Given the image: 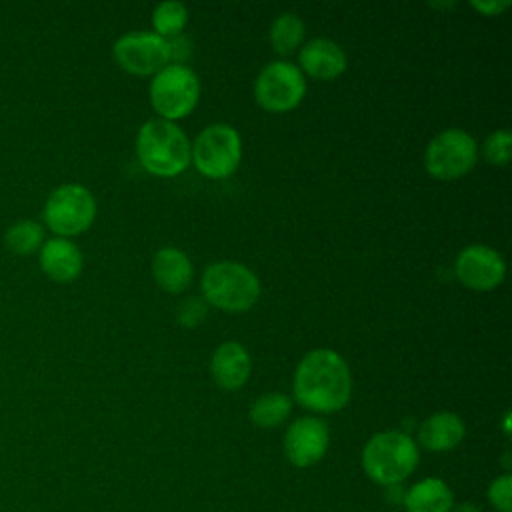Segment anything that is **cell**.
<instances>
[{
    "instance_id": "cell-11",
    "label": "cell",
    "mask_w": 512,
    "mask_h": 512,
    "mask_svg": "<svg viewBox=\"0 0 512 512\" xmlns=\"http://www.w3.org/2000/svg\"><path fill=\"white\" fill-rule=\"evenodd\" d=\"M328 444V426L316 416L296 418L284 434V454L298 468H308L322 460Z\"/></svg>"
},
{
    "instance_id": "cell-16",
    "label": "cell",
    "mask_w": 512,
    "mask_h": 512,
    "mask_svg": "<svg viewBox=\"0 0 512 512\" xmlns=\"http://www.w3.org/2000/svg\"><path fill=\"white\" fill-rule=\"evenodd\" d=\"M466 434L462 418L454 412L442 410L428 416L418 428V442L430 452H446L456 448Z\"/></svg>"
},
{
    "instance_id": "cell-26",
    "label": "cell",
    "mask_w": 512,
    "mask_h": 512,
    "mask_svg": "<svg viewBox=\"0 0 512 512\" xmlns=\"http://www.w3.org/2000/svg\"><path fill=\"white\" fill-rule=\"evenodd\" d=\"M472 6L476 8V10H480L482 14H486V16H492V14H498V12H502L504 8H508L510 6V2L508 0H472Z\"/></svg>"
},
{
    "instance_id": "cell-15",
    "label": "cell",
    "mask_w": 512,
    "mask_h": 512,
    "mask_svg": "<svg viewBox=\"0 0 512 512\" xmlns=\"http://www.w3.org/2000/svg\"><path fill=\"white\" fill-rule=\"evenodd\" d=\"M300 66L314 78L332 80L340 76L346 68V52L342 46L330 38L308 40L298 54Z\"/></svg>"
},
{
    "instance_id": "cell-7",
    "label": "cell",
    "mask_w": 512,
    "mask_h": 512,
    "mask_svg": "<svg viewBox=\"0 0 512 512\" xmlns=\"http://www.w3.org/2000/svg\"><path fill=\"white\" fill-rule=\"evenodd\" d=\"M242 158V140L234 126L216 122L206 126L192 144V162L208 178L230 176Z\"/></svg>"
},
{
    "instance_id": "cell-6",
    "label": "cell",
    "mask_w": 512,
    "mask_h": 512,
    "mask_svg": "<svg viewBox=\"0 0 512 512\" xmlns=\"http://www.w3.org/2000/svg\"><path fill=\"white\" fill-rule=\"evenodd\" d=\"M44 224L62 238L76 236L90 228L96 216L92 192L76 182L62 184L50 192L44 204Z\"/></svg>"
},
{
    "instance_id": "cell-3",
    "label": "cell",
    "mask_w": 512,
    "mask_h": 512,
    "mask_svg": "<svg viewBox=\"0 0 512 512\" xmlns=\"http://www.w3.org/2000/svg\"><path fill=\"white\" fill-rule=\"evenodd\" d=\"M416 442L400 432L386 430L374 434L362 448V468L380 486H396L418 466Z\"/></svg>"
},
{
    "instance_id": "cell-24",
    "label": "cell",
    "mask_w": 512,
    "mask_h": 512,
    "mask_svg": "<svg viewBox=\"0 0 512 512\" xmlns=\"http://www.w3.org/2000/svg\"><path fill=\"white\" fill-rule=\"evenodd\" d=\"M488 500L498 512H512V476L508 472L490 482Z\"/></svg>"
},
{
    "instance_id": "cell-13",
    "label": "cell",
    "mask_w": 512,
    "mask_h": 512,
    "mask_svg": "<svg viewBox=\"0 0 512 512\" xmlns=\"http://www.w3.org/2000/svg\"><path fill=\"white\" fill-rule=\"evenodd\" d=\"M38 262L42 272L56 282H70L78 278L84 268L80 248L72 240L62 236L44 240V244L40 246Z\"/></svg>"
},
{
    "instance_id": "cell-5",
    "label": "cell",
    "mask_w": 512,
    "mask_h": 512,
    "mask_svg": "<svg viewBox=\"0 0 512 512\" xmlns=\"http://www.w3.org/2000/svg\"><path fill=\"white\" fill-rule=\"evenodd\" d=\"M200 96L196 72L182 64L170 62L158 70L150 82V102L164 120H178L190 114Z\"/></svg>"
},
{
    "instance_id": "cell-2",
    "label": "cell",
    "mask_w": 512,
    "mask_h": 512,
    "mask_svg": "<svg viewBox=\"0 0 512 512\" xmlns=\"http://www.w3.org/2000/svg\"><path fill=\"white\" fill-rule=\"evenodd\" d=\"M136 152L142 166L156 176H176L192 160L188 136L176 122L164 118H152L140 126Z\"/></svg>"
},
{
    "instance_id": "cell-14",
    "label": "cell",
    "mask_w": 512,
    "mask_h": 512,
    "mask_svg": "<svg viewBox=\"0 0 512 512\" xmlns=\"http://www.w3.org/2000/svg\"><path fill=\"white\" fill-rule=\"evenodd\" d=\"M210 372L216 384L224 390H236L246 384L252 372L248 350L240 342H222L210 360Z\"/></svg>"
},
{
    "instance_id": "cell-17",
    "label": "cell",
    "mask_w": 512,
    "mask_h": 512,
    "mask_svg": "<svg viewBox=\"0 0 512 512\" xmlns=\"http://www.w3.org/2000/svg\"><path fill=\"white\" fill-rule=\"evenodd\" d=\"M192 260L188 254L176 246H164L154 254L152 260V274L160 288L166 292H182L188 288L192 280Z\"/></svg>"
},
{
    "instance_id": "cell-18",
    "label": "cell",
    "mask_w": 512,
    "mask_h": 512,
    "mask_svg": "<svg viewBox=\"0 0 512 512\" xmlns=\"http://www.w3.org/2000/svg\"><path fill=\"white\" fill-rule=\"evenodd\" d=\"M406 512H450L454 494L440 478H424L404 494Z\"/></svg>"
},
{
    "instance_id": "cell-25",
    "label": "cell",
    "mask_w": 512,
    "mask_h": 512,
    "mask_svg": "<svg viewBox=\"0 0 512 512\" xmlns=\"http://www.w3.org/2000/svg\"><path fill=\"white\" fill-rule=\"evenodd\" d=\"M206 310H208V302H206L204 298H200V296H190V298H186V300L180 304V308H178V322H180L182 326H188V328L198 326V324L204 320Z\"/></svg>"
},
{
    "instance_id": "cell-19",
    "label": "cell",
    "mask_w": 512,
    "mask_h": 512,
    "mask_svg": "<svg viewBox=\"0 0 512 512\" xmlns=\"http://www.w3.org/2000/svg\"><path fill=\"white\" fill-rule=\"evenodd\" d=\"M292 410V400L282 392H268L256 398L250 406V420L260 428L282 424Z\"/></svg>"
},
{
    "instance_id": "cell-9",
    "label": "cell",
    "mask_w": 512,
    "mask_h": 512,
    "mask_svg": "<svg viewBox=\"0 0 512 512\" xmlns=\"http://www.w3.org/2000/svg\"><path fill=\"white\" fill-rule=\"evenodd\" d=\"M306 94L302 70L286 60L268 62L254 84L258 104L270 112H286L300 104Z\"/></svg>"
},
{
    "instance_id": "cell-22",
    "label": "cell",
    "mask_w": 512,
    "mask_h": 512,
    "mask_svg": "<svg viewBox=\"0 0 512 512\" xmlns=\"http://www.w3.org/2000/svg\"><path fill=\"white\" fill-rule=\"evenodd\" d=\"M186 22H188V8L176 0L160 2V4H156L154 12H152L154 32L166 40L180 36Z\"/></svg>"
},
{
    "instance_id": "cell-8",
    "label": "cell",
    "mask_w": 512,
    "mask_h": 512,
    "mask_svg": "<svg viewBox=\"0 0 512 512\" xmlns=\"http://www.w3.org/2000/svg\"><path fill=\"white\" fill-rule=\"evenodd\" d=\"M478 160V144L462 128L438 132L426 146L424 166L438 180H456L464 176Z\"/></svg>"
},
{
    "instance_id": "cell-23",
    "label": "cell",
    "mask_w": 512,
    "mask_h": 512,
    "mask_svg": "<svg viewBox=\"0 0 512 512\" xmlns=\"http://www.w3.org/2000/svg\"><path fill=\"white\" fill-rule=\"evenodd\" d=\"M484 158L494 164V166H504L510 160V152H512V134L506 128L494 130L486 136L484 146H482Z\"/></svg>"
},
{
    "instance_id": "cell-27",
    "label": "cell",
    "mask_w": 512,
    "mask_h": 512,
    "mask_svg": "<svg viewBox=\"0 0 512 512\" xmlns=\"http://www.w3.org/2000/svg\"><path fill=\"white\" fill-rule=\"evenodd\" d=\"M450 512H482V510L476 504H472V502H462V504L452 506Z\"/></svg>"
},
{
    "instance_id": "cell-20",
    "label": "cell",
    "mask_w": 512,
    "mask_h": 512,
    "mask_svg": "<svg viewBox=\"0 0 512 512\" xmlns=\"http://www.w3.org/2000/svg\"><path fill=\"white\" fill-rule=\"evenodd\" d=\"M44 244V228L36 220H16L4 234V246L16 256H28Z\"/></svg>"
},
{
    "instance_id": "cell-21",
    "label": "cell",
    "mask_w": 512,
    "mask_h": 512,
    "mask_svg": "<svg viewBox=\"0 0 512 512\" xmlns=\"http://www.w3.org/2000/svg\"><path fill=\"white\" fill-rule=\"evenodd\" d=\"M304 38V22L296 12H282L270 26V42L280 54H288L300 46Z\"/></svg>"
},
{
    "instance_id": "cell-1",
    "label": "cell",
    "mask_w": 512,
    "mask_h": 512,
    "mask_svg": "<svg viewBox=\"0 0 512 512\" xmlns=\"http://www.w3.org/2000/svg\"><path fill=\"white\" fill-rule=\"evenodd\" d=\"M294 398L312 412H336L352 394V376L346 360L332 348L310 350L294 372Z\"/></svg>"
},
{
    "instance_id": "cell-4",
    "label": "cell",
    "mask_w": 512,
    "mask_h": 512,
    "mask_svg": "<svg viewBox=\"0 0 512 512\" xmlns=\"http://www.w3.org/2000/svg\"><path fill=\"white\" fill-rule=\"evenodd\" d=\"M204 300L226 312L250 310L260 298V280L244 264L222 260L206 266L202 272Z\"/></svg>"
},
{
    "instance_id": "cell-12",
    "label": "cell",
    "mask_w": 512,
    "mask_h": 512,
    "mask_svg": "<svg viewBox=\"0 0 512 512\" xmlns=\"http://www.w3.org/2000/svg\"><path fill=\"white\" fill-rule=\"evenodd\" d=\"M506 274L502 254L484 244H470L456 256V276L472 290H492Z\"/></svg>"
},
{
    "instance_id": "cell-10",
    "label": "cell",
    "mask_w": 512,
    "mask_h": 512,
    "mask_svg": "<svg viewBox=\"0 0 512 512\" xmlns=\"http://www.w3.org/2000/svg\"><path fill=\"white\" fill-rule=\"evenodd\" d=\"M116 62L132 74H156L172 60L170 42L156 32H128L114 42Z\"/></svg>"
}]
</instances>
